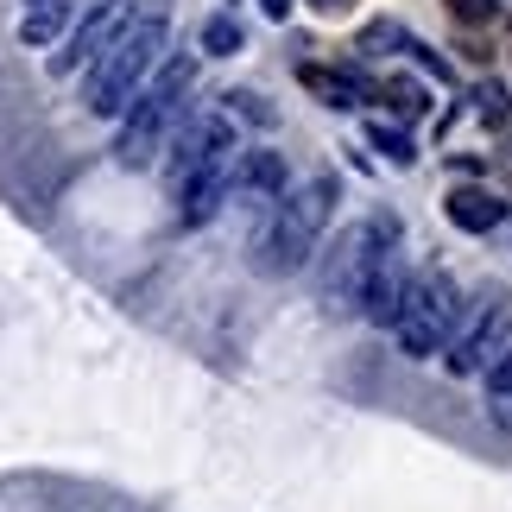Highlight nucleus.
Here are the masks:
<instances>
[{
	"label": "nucleus",
	"instance_id": "f257e3e1",
	"mask_svg": "<svg viewBox=\"0 0 512 512\" xmlns=\"http://www.w3.org/2000/svg\"><path fill=\"white\" fill-rule=\"evenodd\" d=\"M159 51H165V0H146L140 13L121 19V32L108 38V51L89 64L83 108L95 121H121L127 102L146 89V76L159 70Z\"/></svg>",
	"mask_w": 512,
	"mask_h": 512
},
{
	"label": "nucleus",
	"instance_id": "f03ea898",
	"mask_svg": "<svg viewBox=\"0 0 512 512\" xmlns=\"http://www.w3.org/2000/svg\"><path fill=\"white\" fill-rule=\"evenodd\" d=\"M336 203H342V184L329 171L304 177L298 190H279L272 222L260 228V241H253V272H266V279H291V272H304L310 260H317Z\"/></svg>",
	"mask_w": 512,
	"mask_h": 512
},
{
	"label": "nucleus",
	"instance_id": "7ed1b4c3",
	"mask_svg": "<svg viewBox=\"0 0 512 512\" xmlns=\"http://www.w3.org/2000/svg\"><path fill=\"white\" fill-rule=\"evenodd\" d=\"M190 89H196V64L190 57H171L159 76H146V89L127 102L121 133H114V159L121 165H152L159 146L171 140V127L190 114Z\"/></svg>",
	"mask_w": 512,
	"mask_h": 512
},
{
	"label": "nucleus",
	"instance_id": "20e7f679",
	"mask_svg": "<svg viewBox=\"0 0 512 512\" xmlns=\"http://www.w3.org/2000/svg\"><path fill=\"white\" fill-rule=\"evenodd\" d=\"M456 317H462L456 279H449L443 266H430V272H411V285H405V298H399V310H392L386 329H392V342H399L405 361H430V354L449 348Z\"/></svg>",
	"mask_w": 512,
	"mask_h": 512
},
{
	"label": "nucleus",
	"instance_id": "39448f33",
	"mask_svg": "<svg viewBox=\"0 0 512 512\" xmlns=\"http://www.w3.org/2000/svg\"><path fill=\"white\" fill-rule=\"evenodd\" d=\"M399 241V215H367V222H354L336 247H329V266H323V279H317V291H323V304L329 310H354L361 304V285H367V272H373V260Z\"/></svg>",
	"mask_w": 512,
	"mask_h": 512
},
{
	"label": "nucleus",
	"instance_id": "423d86ee",
	"mask_svg": "<svg viewBox=\"0 0 512 512\" xmlns=\"http://www.w3.org/2000/svg\"><path fill=\"white\" fill-rule=\"evenodd\" d=\"M512 354V310L500 291H481V310L462 323V336H449L443 348V367L456 373V380H481L494 361H506Z\"/></svg>",
	"mask_w": 512,
	"mask_h": 512
},
{
	"label": "nucleus",
	"instance_id": "0eeeda50",
	"mask_svg": "<svg viewBox=\"0 0 512 512\" xmlns=\"http://www.w3.org/2000/svg\"><path fill=\"white\" fill-rule=\"evenodd\" d=\"M222 152H234V121L228 114H184L171 127V152H165V184L177 190L184 177H196L203 165H215Z\"/></svg>",
	"mask_w": 512,
	"mask_h": 512
},
{
	"label": "nucleus",
	"instance_id": "6e6552de",
	"mask_svg": "<svg viewBox=\"0 0 512 512\" xmlns=\"http://www.w3.org/2000/svg\"><path fill=\"white\" fill-rule=\"evenodd\" d=\"M171 196H177V222H184V228H209L215 215H222V203L234 196V152H222L215 165H203L196 177H184Z\"/></svg>",
	"mask_w": 512,
	"mask_h": 512
},
{
	"label": "nucleus",
	"instance_id": "1a4fd4ad",
	"mask_svg": "<svg viewBox=\"0 0 512 512\" xmlns=\"http://www.w3.org/2000/svg\"><path fill=\"white\" fill-rule=\"evenodd\" d=\"M121 19H127V13L114 7V0H102V7H95L89 19H76V32L51 51V76H76V70H89L95 57L108 51V38L121 32Z\"/></svg>",
	"mask_w": 512,
	"mask_h": 512
},
{
	"label": "nucleus",
	"instance_id": "9d476101",
	"mask_svg": "<svg viewBox=\"0 0 512 512\" xmlns=\"http://www.w3.org/2000/svg\"><path fill=\"white\" fill-rule=\"evenodd\" d=\"M405 285H411V266H405V253H380V260H373V272H367V285H361V317L373 323V329H386L392 323V310H399V298H405Z\"/></svg>",
	"mask_w": 512,
	"mask_h": 512
},
{
	"label": "nucleus",
	"instance_id": "9b49d317",
	"mask_svg": "<svg viewBox=\"0 0 512 512\" xmlns=\"http://www.w3.org/2000/svg\"><path fill=\"white\" fill-rule=\"evenodd\" d=\"M234 190H247V196H279V190H285V152H266V146L241 152V146H234Z\"/></svg>",
	"mask_w": 512,
	"mask_h": 512
},
{
	"label": "nucleus",
	"instance_id": "f8f14e48",
	"mask_svg": "<svg viewBox=\"0 0 512 512\" xmlns=\"http://www.w3.org/2000/svg\"><path fill=\"white\" fill-rule=\"evenodd\" d=\"M443 209H449V222H456L462 234H494L506 222V203H500L494 190H456Z\"/></svg>",
	"mask_w": 512,
	"mask_h": 512
},
{
	"label": "nucleus",
	"instance_id": "ddd939ff",
	"mask_svg": "<svg viewBox=\"0 0 512 512\" xmlns=\"http://www.w3.org/2000/svg\"><path fill=\"white\" fill-rule=\"evenodd\" d=\"M64 26H70V0H38V7L19 19V38H26V45H51V38H64Z\"/></svg>",
	"mask_w": 512,
	"mask_h": 512
},
{
	"label": "nucleus",
	"instance_id": "4468645a",
	"mask_svg": "<svg viewBox=\"0 0 512 512\" xmlns=\"http://www.w3.org/2000/svg\"><path fill=\"white\" fill-rule=\"evenodd\" d=\"M241 45H247V32H241V19H234V13L203 19V51H209V57H234Z\"/></svg>",
	"mask_w": 512,
	"mask_h": 512
},
{
	"label": "nucleus",
	"instance_id": "2eb2a0df",
	"mask_svg": "<svg viewBox=\"0 0 512 512\" xmlns=\"http://www.w3.org/2000/svg\"><path fill=\"white\" fill-rule=\"evenodd\" d=\"M481 380H487V405H494V418L512 430V354H506V361H494Z\"/></svg>",
	"mask_w": 512,
	"mask_h": 512
},
{
	"label": "nucleus",
	"instance_id": "dca6fc26",
	"mask_svg": "<svg viewBox=\"0 0 512 512\" xmlns=\"http://www.w3.org/2000/svg\"><path fill=\"white\" fill-rule=\"evenodd\" d=\"M475 114L487 127H506L512 121V95H506V83H494V76H487V83L475 89Z\"/></svg>",
	"mask_w": 512,
	"mask_h": 512
},
{
	"label": "nucleus",
	"instance_id": "f3484780",
	"mask_svg": "<svg viewBox=\"0 0 512 512\" xmlns=\"http://www.w3.org/2000/svg\"><path fill=\"white\" fill-rule=\"evenodd\" d=\"M367 140H373V146H380V152H386V159H392V165H418V152H411V140H405V133H399V127H386V121H373V127H367Z\"/></svg>",
	"mask_w": 512,
	"mask_h": 512
},
{
	"label": "nucleus",
	"instance_id": "a211bd4d",
	"mask_svg": "<svg viewBox=\"0 0 512 512\" xmlns=\"http://www.w3.org/2000/svg\"><path fill=\"white\" fill-rule=\"evenodd\" d=\"M386 95H392V114H405V121H418V114L430 108V102H424V89L411 83V76H399V83H386Z\"/></svg>",
	"mask_w": 512,
	"mask_h": 512
},
{
	"label": "nucleus",
	"instance_id": "6ab92c4d",
	"mask_svg": "<svg viewBox=\"0 0 512 512\" xmlns=\"http://www.w3.org/2000/svg\"><path fill=\"white\" fill-rule=\"evenodd\" d=\"M222 102H228V114H247L253 127H272V108H266L253 89H241V95H222Z\"/></svg>",
	"mask_w": 512,
	"mask_h": 512
},
{
	"label": "nucleus",
	"instance_id": "aec40b11",
	"mask_svg": "<svg viewBox=\"0 0 512 512\" xmlns=\"http://www.w3.org/2000/svg\"><path fill=\"white\" fill-rule=\"evenodd\" d=\"M449 13L462 19V26H494V13H500V0H449Z\"/></svg>",
	"mask_w": 512,
	"mask_h": 512
},
{
	"label": "nucleus",
	"instance_id": "412c9836",
	"mask_svg": "<svg viewBox=\"0 0 512 512\" xmlns=\"http://www.w3.org/2000/svg\"><path fill=\"white\" fill-rule=\"evenodd\" d=\"M260 7H266V19H285V13H291V0H260Z\"/></svg>",
	"mask_w": 512,
	"mask_h": 512
},
{
	"label": "nucleus",
	"instance_id": "4be33fe9",
	"mask_svg": "<svg viewBox=\"0 0 512 512\" xmlns=\"http://www.w3.org/2000/svg\"><path fill=\"white\" fill-rule=\"evenodd\" d=\"M310 7H317V13H342L348 0H310Z\"/></svg>",
	"mask_w": 512,
	"mask_h": 512
},
{
	"label": "nucleus",
	"instance_id": "5701e85b",
	"mask_svg": "<svg viewBox=\"0 0 512 512\" xmlns=\"http://www.w3.org/2000/svg\"><path fill=\"white\" fill-rule=\"evenodd\" d=\"M32 7H38V0H32Z\"/></svg>",
	"mask_w": 512,
	"mask_h": 512
}]
</instances>
